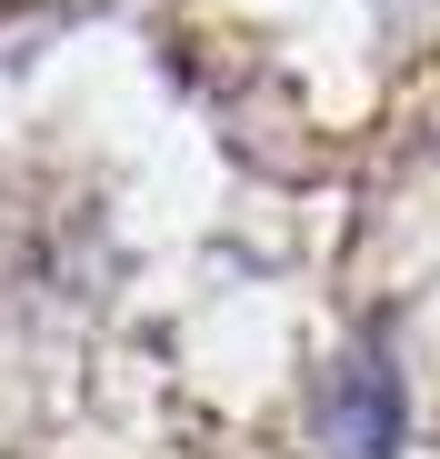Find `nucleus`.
I'll use <instances>...</instances> for the list:
<instances>
[{"instance_id":"nucleus-1","label":"nucleus","mask_w":440,"mask_h":459,"mask_svg":"<svg viewBox=\"0 0 440 459\" xmlns=\"http://www.w3.org/2000/svg\"><path fill=\"white\" fill-rule=\"evenodd\" d=\"M321 420H330V439H340L350 459H391V449H400V379H391V359L360 350V359L330 379Z\"/></svg>"}]
</instances>
